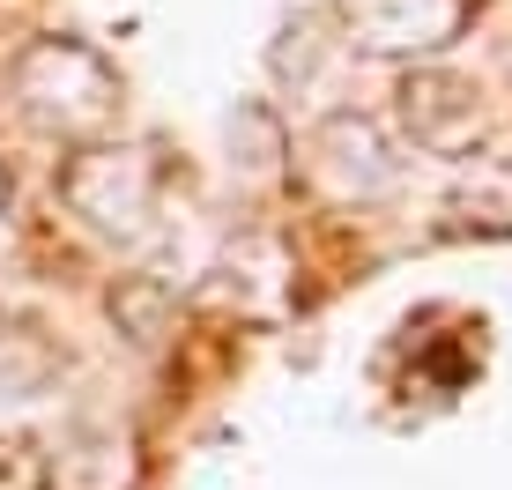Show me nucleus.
Masks as SVG:
<instances>
[{"instance_id":"6e6552de","label":"nucleus","mask_w":512,"mask_h":490,"mask_svg":"<svg viewBox=\"0 0 512 490\" xmlns=\"http://www.w3.org/2000/svg\"><path fill=\"white\" fill-rule=\"evenodd\" d=\"M0 208H8V164H0Z\"/></svg>"},{"instance_id":"f257e3e1","label":"nucleus","mask_w":512,"mask_h":490,"mask_svg":"<svg viewBox=\"0 0 512 490\" xmlns=\"http://www.w3.org/2000/svg\"><path fill=\"white\" fill-rule=\"evenodd\" d=\"M8 90L30 127L60 142H97L119 119V67L90 38H30L8 67Z\"/></svg>"},{"instance_id":"39448f33","label":"nucleus","mask_w":512,"mask_h":490,"mask_svg":"<svg viewBox=\"0 0 512 490\" xmlns=\"http://www.w3.org/2000/svg\"><path fill=\"white\" fill-rule=\"evenodd\" d=\"M401 127H409V142L431 149V156H468L475 134H483V90L423 67V75L401 82Z\"/></svg>"},{"instance_id":"0eeeda50","label":"nucleus","mask_w":512,"mask_h":490,"mask_svg":"<svg viewBox=\"0 0 512 490\" xmlns=\"http://www.w3.org/2000/svg\"><path fill=\"white\" fill-rule=\"evenodd\" d=\"M446 208L468 223V231L512 238V156H475L461 179H453V201Z\"/></svg>"},{"instance_id":"20e7f679","label":"nucleus","mask_w":512,"mask_h":490,"mask_svg":"<svg viewBox=\"0 0 512 490\" xmlns=\"http://www.w3.org/2000/svg\"><path fill=\"white\" fill-rule=\"evenodd\" d=\"M334 8H342V38L379 60L446 52L468 30V0H334Z\"/></svg>"},{"instance_id":"423d86ee","label":"nucleus","mask_w":512,"mask_h":490,"mask_svg":"<svg viewBox=\"0 0 512 490\" xmlns=\"http://www.w3.org/2000/svg\"><path fill=\"white\" fill-rule=\"evenodd\" d=\"M52 490H134V439L112 424H82L45 461Z\"/></svg>"},{"instance_id":"f03ea898","label":"nucleus","mask_w":512,"mask_h":490,"mask_svg":"<svg viewBox=\"0 0 512 490\" xmlns=\"http://www.w3.org/2000/svg\"><path fill=\"white\" fill-rule=\"evenodd\" d=\"M60 201L75 208L104 245L141 253L149 238H164V171L134 142H82L60 164Z\"/></svg>"},{"instance_id":"7ed1b4c3","label":"nucleus","mask_w":512,"mask_h":490,"mask_svg":"<svg viewBox=\"0 0 512 490\" xmlns=\"http://www.w3.org/2000/svg\"><path fill=\"white\" fill-rule=\"evenodd\" d=\"M305 171L327 201H386L401 186V149L386 142L379 119H357V112H334L312 127L305 142Z\"/></svg>"}]
</instances>
